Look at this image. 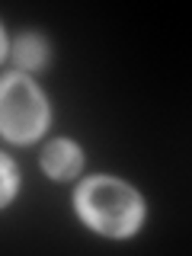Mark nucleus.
<instances>
[{"label":"nucleus","mask_w":192,"mask_h":256,"mask_svg":"<svg viewBox=\"0 0 192 256\" xmlns=\"http://www.w3.org/2000/svg\"><path fill=\"white\" fill-rule=\"evenodd\" d=\"M70 202H74V214L80 218V224L106 240H132L148 218L144 196L116 173L84 176Z\"/></svg>","instance_id":"obj_1"},{"label":"nucleus","mask_w":192,"mask_h":256,"mask_svg":"<svg viewBox=\"0 0 192 256\" xmlns=\"http://www.w3.org/2000/svg\"><path fill=\"white\" fill-rule=\"evenodd\" d=\"M52 100L36 84V77L22 70H10L0 77V138L4 141L16 148L36 144L52 128Z\"/></svg>","instance_id":"obj_2"},{"label":"nucleus","mask_w":192,"mask_h":256,"mask_svg":"<svg viewBox=\"0 0 192 256\" xmlns=\"http://www.w3.org/2000/svg\"><path fill=\"white\" fill-rule=\"evenodd\" d=\"M84 164H86L84 148H80L74 138H64V134L61 138H52L42 148V154H38V166H42V173L52 182L77 180V176L84 173Z\"/></svg>","instance_id":"obj_3"},{"label":"nucleus","mask_w":192,"mask_h":256,"mask_svg":"<svg viewBox=\"0 0 192 256\" xmlns=\"http://www.w3.org/2000/svg\"><path fill=\"white\" fill-rule=\"evenodd\" d=\"M10 58L16 64V70H22V74H38V70H45L48 64H52V42L36 29L20 32L10 42Z\"/></svg>","instance_id":"obj_4"},{"label":"nucleus","mask_w":192,"mask_h":256,"mask_svg":"<svg viewBox=\"0 0 192 256\" xmlns=\"http://www.w3.org/2000/svg\"><path fill=\"white\" fill-rule=\"evenodd\" d=\"M20 186H22V176H20V166L10 154L0 150V212L10 208L20 196Z\"/></svg>","instance_id":"obj_5"},{"label":"nucleus","mask_w":192,"mask_h":256,"mask_svg":"<svg viewBox=\"0 0 192 256\" xmlns=\"http://www.w3.org/2000/svg\"><path fill=\"white\" fill-rule=\"evenodd\" d=\"M6 58H10V38H6V29H4V22H0V64Z\"/></svg>","instance_id":"obj_6"}]
</instances>
